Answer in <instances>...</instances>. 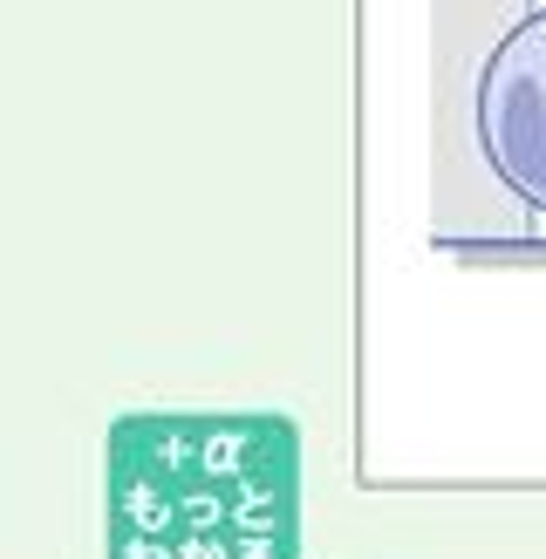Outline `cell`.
<instances>
[{"mask_svg":"<svg viewBox=\"0 0 546 559\" xmlns=\"http://www.w3.org/2000/svg\"><path fill=\"white\" fill-rule=\"evenodd\" d=\"M103 559H300V443L281 416H123Z\"/></svg>","mask_w":546,"mask_h":559,"instance_id":"obj_1","label":"cell"},{"mask_svg":"<svg viewBox=\"0 0 546 559\" xmlns=\"http://www.w3.org/2000/svg\"><path fill=\"white\" fill-rule=\"evenodd\" d=\"M478 144L512 199L546 212V8L512 21L478 75Z\"/></svg>","mask_w":546,"mask_h":559,"instance_id":"obj_2","label":"cell"}]
</instances>
